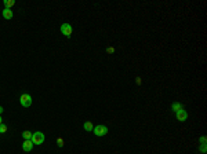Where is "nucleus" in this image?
I'll list each match as a JSON object with an SVG mask.
<instances>
[{
	"instance_id": "obj_2",
	"label": "nucleus",
	"mask_w": 207,
	"mask_h": 154,
	"mask_svg": "<svg viewBox=\"0 0 207 154\" xmlns=\"http://www.w3.org/2000/svg\"><path fill=\"white\" fill-rule=\"evenodd\" d=\"M31 140H32L33 145H41V143H44V133L43 132H35Z\"/></svg>"
},
{
	"instance_id": "obj_15",
	"label": "nucleus",
	"mask_w": 207,
	"mask_h": 154,
	"mask_svg": "<svg viewBox=\"0 0 207 154\" xmlns=\"http://www.w3.org/2000/svg\"><path fill=\"white\" fill-rule=\"evenodd\" d=\"M200 143H202V145H206V136H202V138H200Z\"/></svg>"
},
{
	"instance_id": "obj_12",
	"label": "nucleus",
	"mask_w": 207,
	"mask_h": 154,
	"mask_svg": "<svg viewBox=\"0 0 207 154\" xmlns=\"http://www.w3.org/2000/svg\"><path fill=\"white\" fill-rule=\"evenodd\" d=\"M7 132V125L6 124H0V133H4Z\"/></svg>"
},
{
	"instance_id": "obj_6",
	"label": "nucleus",
	"mask_w": 207,
	"mask_h": 154,
	"mask_svg": "<svg viewBox=\"0 0 207 154\" xmlns=\"http://www.w3.org/2000/svg\"><path fill=\"white\" fill-rule=\"evenodd\" d=\"M32 149H33L32 140H24V143H22V150H24V151H26V153H29Z\"/></svg>"
},
{
	"instance_id": "obj_11",
	"label": "nucleus",
	"mask_w": 207,
	"mask_h": 154,
	"mask_svg": "<svg viewBox=\"0 0 207 154\" xmlns=\"http://www.w3.org/2000/svg\"><path fill=\"white\" fill-rule=\"evenodd\" d=\"M14 4H15V1H14V0H6V1H4V6H6V8H11Z\"/></svg>"
},
{
	"instance_id": "obj_13",
	"label": "nucleus",
	"mask_w": 207,
	"mask_h": 154,
	"mask_svg": "<svg viewBox=\"0 0 207 154\" xmlns=\"http://www.w3.org/2000/svg\"><path fill=\"white\" fill-rule=\"evenodd\" d=\"M199 151L200 153H206V145H202V146H200V149H199Z\"/></svg>"
},
{
	"instance_id": "obj_14",
	"label": "nucleus",
	"mask_w": 207,
	"mask_h": 154,
	"mask_svg": "<svg viewBox=\"0 0 207 154\" xmlns=\"http://www.w3.org/2000/svg\"><path fill=\"white\" fill-rule=\"evenodd\" d=\"M57 142H58V146H59V147L64 146V139H62V138H59L58 140H57Z\"/></svg>"
},
{
	"instance_id": "obj_3",
	"label": "nucleus",
	"mask_w": 207,
	"mask_h": 154,
	"mask_svg": "<svg viewBox=\"0 0 207 154\" xmlns=\"http://www.w3.org/2000/svg\"><path fill=\"white\" fill-rule=\"evenodd\" d=\"M93 132H94L95 136H105V135L108 133V127H105V125H97V127L93 128Z\"/></svg>"
},
{
	"instance_id": "obj_16",
	"label": "nucleus",
	"mask_w": 207,
	"mask_h": 154,
	"mask_svg": "<svg viewBox=\"0 0 207 154\" xmlns=\"http://www.w3.org/2000/svg\"><path fill=\"white\" fill-rule=\"evenodd\" d=\"M106 51H108V52H109V54H112V52H113V51H115V48H108V50H106Z\"/></svg>"
},
{
	"instance_id": "obj_17",
	"label": "nucleus",
	"mask_w": 207,
	"mask_h": 154,
	"mask_svg": "<svg viewBox=\"0 0 207 154\" xmlns=\"http://www.w3.org/2000/svg\"><path fill=\"white\" fill-rule=\"evenodd\" d=\"M3 110H4V109H3V106H0V114L3 113Z\"/></svg>"
},
{
	"instance_id": "obj_9",
	"label": "nucleus",
	"mask_w": 207,
	"mask_h": 154,
	"mask_svg": "<svg viewBox=\"0 0 207 154\" xmlns=\"http://www.w3.org/2000/svg\"><path fill=\"white\" fill-rule=\"evenodd\" d=\"M83 128H84V129H86V131H93V128H94V125H93V123H91V121H86V123H84V125H83Z\"/></svg>"
},
{
	"instance_id": "obj_10",
	"label": "nucleus",
	"mask_w": 207,
	"mask_h": 154,
	"mask_svg": "<svg viewBox=\"0 0 207 154\" xmlns=\"http://www.w3.org/2000/svg\"><path fill=\"white\" fill-rule=\"evenodd\" d=\"M32 132L31 131H25V132H22V136H24V139L25 140H31L32 139Z\"/></svg>"
},
{
	"instance_id": "obj_8",
	"label": "nucleus",
	"mask_w": 207,
	"mask_h": 154,
	"mask_svg": "<svg viewBox=\"0 0 207 154\" xmlns=\"http://www.w3.org/2000/svg\"><path fill=\"white\" fill-rule=\"evenodd\" d=\"M171 109H173V110H174L175 113H177V112H180V110H182V109H184V106H182V105H181V103H178V102H174V103L171 105Z\"/></svg>"
},
{
	"instance_id": "obj_5",
	"label": "nucleus",
	"mask_w": 207,
	"mask_h": 154,
	"mask_svg": "<svg viewBox=\"0 0 207 154\" xmlns=\"http://www.w3.org/2000/svg\"><path fill=\"white\" fill-rule=\"evenodd\" d=\"M175 114H177V120H178V121H185V120L188 118V112L184 110V109L180 110V112H177Z\"/></svg>"
},
{
	"instance_id": "obj_7",
	"label": "nucleus",
	"mask_w": 207,
	"mask_h": 154,
	"mask_svg": "<svg viewBox=\"0 0 207 154\" xmlns=\"http://www.w3.org/2000/svg\"><path fill=\"white\" fill-rule=\"evenodd\" d=\"M1 14H3V17H4L6 19H11V18H13V11H11V8H4V10L1 11Z\"/></svg>"
},
{
	"instance_id": "obj_1",
	"label": "nucleus",
	"mask_w": 207,
	"mask_h": 154,
	"mask_svg": "<svg viewBox=\"0 0 207 154\" xmlns=\"http://www.w3.org/2000/svg\"><path fill=\"white\" fill-rule=\"evenodd\" d=\"M19 103L24 106V108H29L32 105V96L29 94H22L19 96Z\"/></svg>"
},
{
	"instance_id": "obj_18",
	"label": "nucleus",
	"mask_w": 207,
	"mask_h": 154,
	"mask_svg": "<svg viewBox=\"0 0 207 154\" xmlns=\"http://www.w3.org/2000/svg\"><path fill=\"white\" fill-rule=\"evenodd\" d=\"M0 124H3V120H1V116H0Z\"/></svg>"
},
{
	"instance_id": "obj_4",
	"label": "nucleus",
	"mask_w": 207,
	"mask_h": 154,
	"mask_svg": "<svg viewBox=\"0 0 207 154\" xmlns=\"http://www.w3.org/2000/svg\"><path fill=\"white\" fill-rule=\"evenodd\" d=\"M72 32H73V29H72V25L71 23H62L61 25V33L64 35V36H66V37H69L72 35Z\"/></svg>"
}]
</instances>
